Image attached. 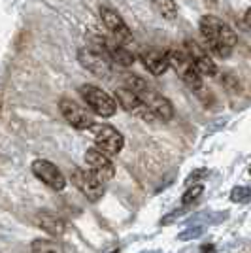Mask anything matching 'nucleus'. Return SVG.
<instances>
[{"label":"nucleus","mask_w":251,"mask_h":253,"mask_svg":"<svg viewBox=\"0 0 251 253\" xmlns=\"http://www.w3.org/2000/svg\"><path fill=\"white\" fill-rule=\"evenodd\" d=\"M200 34L206 42V49L219 59H227L234 51L236 45V32L225 21L213 15H204L200 19Z\"/></svg>","instance_id":"nucleus-1"},{"label":"nucleus","mask_w":251,"mask_h":253,"mask_svg":"<svg viewBox=\"0 0 251 253\" xmlns=\"http://www.w3.org/2000/svg\"><path fill=\"white\" fill-rule=\"evenodd\" d=\"M78 61H80V64L84 66L85 70H89L91 74L98 76V78H108L112 74V66L114 64H112L110 57L106 55L104 47L100 45L98 40L84 45L78 51Z\"/></svg>","instance_id":"nucleus-2"},{"label":"nucleus","mask_w":251,"mask_h":253,"mask_svg":"<svg viewBox=\"0 0 251 253\" xmlns=\"http://www.w3.org/2000/svg\"><path fill=\"white\" fill-rule=\"evenodd\" d=\"M167 61H168V68H174L187 87H191L193 91H199L200 87H202V76L195 70V66H193L187 51L183 47H172V49H168Z\"/></svg>","instance_id":"nucleus-3"},{"label":"nucleus","mask_w":251,"mask_h":253,"mask_svg":"<svg viewBox=\"0 0 251 253\" xmlns=\"http://www.w3.org/2000/svg\"><path fill=\"white\" fill-rule=\"evenodd\" d=\"M80 95L84 102L89 106V110L100 117H112L117 112V102L114 96H110L100 87L91 84H85L80 87Z\"/></svg>","instance_id":"nucleus-4"},{"label":"nucleus","mask_w":251,"mask_h":253,"mask_svg":"<svg viewBox=\"0 0 251 253\" xmlns=\"http://www.w3.org/2000/svg\"><path fill=\"white\" fill-rule=\"evenodd\" d=\"M93 136H94V144H96V149H100L104 155L108 157H114V155H119L121 149L125 146V138L123 134L114 128L112 125H93Z\"/></svg>","instance_id":"nucleus-5"},{"label":"nucleus","mask_w":251,"mask_h":253,"mask_svg":"<svg viewBox=\"0 0 251 253\" xmlns=\"http://www.w3.org/2000/svg\"><path fill=\"white\" fill-rule=\"evenodd\" d=\"M142 100V104L146 106V110L149 112L151 119H159V121H168L174 116V108H172V102L165 98L163 95L155 93L149 85H146L142 91L136 93Z\"/></svg>","instance_id":"nucleus-6"},{"label":"nucleus","mask_w":251,"mask_h":253,"mask_svg":"<svg viewBox=\"0 0 251 253\" xmlns=\"http://www.w3.org/2000/svg\"><path fill=\"white\" fill-rule=\"evenodd\" d=\"M32 172L34 176L42 181L43 185H47L53 191H63L66 187V178L61 170L53 165L47 159H36L32 163Z\"/></svg>","instance_id":"nucleus-7"},{"label":"nucleus","mask_w":251,"mask_h":253,"mask_svg":"<svg viewBox=\"0 0 251 253\" xmlns=\"http://www.w3.org/2000/svg\"><path fill=\"white\" fill-rule=\"evenodd\" d=\"M59 110L63 117L78 130H85V128H91L94 125L93 123V116L87 112V108L82 104H78L72 98H63L59 102Z\"/></svg>","instance_id":"nucleus-8"},{"label":"nucleus","mask_w":251,"mask_h":253,"mask_svg":"<svg viewBox=\"0 0 251 253\" xmlns=\"http://www.w3.org/2000/svg\"><path fill=\"white\" fill-rule=\"evenodd\" d=\"M183 49L187 51L191 63H193L195 70H197L200 76H208V78L215 76L217 66L211 61V57L208 55V49H206L204 45H200V43L195 42V40H187Z\"/></svg>","instance_id":"nucleus-9"},{"label":"nucleus","mask_w":251,"mask_h":253,"mask_svg":"<svg viewBox=\"0 0 251 253\" xmlns=\"http://www.w3.org/2000/svg\"><path fill=\"white\" fill-rule=\"evenodd\" d=\"M85 165L89 167V172H91L93 176H96L102 183L114 178V174H115L114 163H112V159L108 157V155H104L100 149H96V148L87 149V153H85Z\"/></svg>","instance_id":"nucleus-10"},{"label":"nucleus","mask_w":251,"mask_h":253,"mask_svg":"<svg viewBox=\"0 0 251 253\" xmlns=\"http://www.w3.org/2000/svg\"><path fill=\"white\" fill-rule=\"evenodd\" d=\"M72 183L82 191V195H85L91 202H96L104 195V183L96 178V176H93L89 170H84V169L74 170Z\"/></svg>","instance_id":"nucleus-11"},{"label":"nucleus","mask_w":251,"mask_h":253,"mask_svg":"<svg viewBox=\"0 0 251 253\" xmlns=\"http://www.w3.org/2000/svg\"><path fill=\"white\" fill-rule=\"evenodd\" d=\"M100 19L104 23V27L114 34V40L121 42L123 45L132 42V34L128 31L126 23L123 21V17L110 6H100Z\"/></svg>","instance_id":"nucleus-12"},{"label":"nucleus","mask_w":251,"mask_h":253,"mask_svg":"<svg viewBox=\"0 0 251 253\" xmlns=\"http://www.w3.org/2000/svg\"><path fill=\"white\" fill-rule=\"evenodd\" d=\"M115 98H117L115 102H119V106H121L123 110L130 112V114H136V116L144 117V119H151L149 112L146 110V106L142 104L140 96H138L134 91L126 89L125 85H121V87L115 89Z\"/></svg>","instance_id":"nucleus-13"},{"label":"nucleus","mask_w":251,"mask_h":253,"mask_svg":"<svg viewBox=\"0 0 251 253\" xmlns=\"http://www.w3.org/2000/svg\"><path fill=\"white\" fill-rule=\"evenodd\" d=\"M140 61L144 63L147 70L153 76H163L168 70L167 53L157 51V49H146L140 53Z\"/></svg>","instance_id":"nucleus-14"},{"label":"nucleus","mask_w":251,"mask_h":253,"mask_svg":"<svg viewBox=\"0 0 251 253\" xmlns=\"http://www.w3.org/2000/svg\"><path fill=\"white\" fill-rule=\"evenodd\" d=\"M36 223H38L40 229H43V231L53 234V236H59V234H63L64 232L63 219L57 217V215H53V213H49V211L38 213V215H36Z\"/></svg>","instance_id":"nucleus-15"},{"label":"nucleus","mask_w":251,"mask_h":253,"mask_svg":"<svg viewBox=\"0 0 251 253\" xmlns=\"http://www.w3.org/2000/svg\"><path fill=\"white\" fill-rule=\"evenodd\" d=\"M149 2H151V8L157 11L163 19H168V21L176 19L178 6H176L174 0H149Z\"/></svg>","instance_id":"nucleus-16"},{"label":"nucleus","mask_w":251,"mask_h":253,"mask_svg":"<svg viewBox=\"0 0 251 253\" xmlns=\"http://www.w3.org/2000/svg\"><path fill=\"white\" fill-rule=\"evenodd\" d=\"M32 253H64L63 246L55 240H49V238H38L34 240L31 246Z\"/></svg>","instance_id":"nucleus-17"},{"label":"nucleus","mask_w":251,"mask_h":253,"mask_svg":"<svg viewBox=\"0 0 251 253\" xmlns=\"http://www.w3.org/2000/svg\"><path fill=\"white\" fill-rule=\"evenodd\" d=\"M202 191H204L202 185H195L193 189H189L187 193L183 195V204H191L193 201H197V199H199V195H202Z\"/></svg>","instance_id":"nucleus-18"},{"label":"nucleus","mask_w":251,"mask_h":253,"mask_svg":"<svg viewBox=\"0 0 251 253\" xmlns=\"http://www.w3.org/2000/svg\"><path fill=\"white\" fill-rule=\"evenodd\" d=\"M250 191L246 189V187H238V189L232 191V201L234 202H248L250 199Z\"/></svg>","instance_id":"nucleus-19"}]
</instances>
